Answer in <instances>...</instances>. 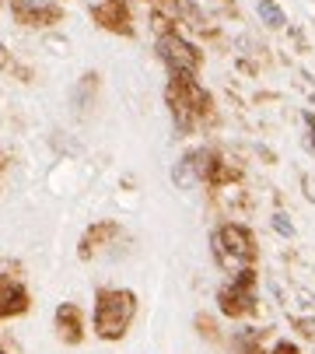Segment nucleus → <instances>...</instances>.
Here are the masks:
<instances>
[{
	"label": "nucleus",
	"instance_id": "nucleus-1",
	"mask_svg": "<svg viewBox=\"0 0 315 354\" xmlns=\"http://www.w3.org/2000/svg\"><path fill=\"white\" fill-rule=\"evenodd\" d=\"M137 301L130 291H102L98 295V306H95V330L105 340H116L126 333L130 319H133Z\"/></svg>",
	"mask_w": 315,
	"mask_h": 354
},
{
	"label": "nucleus",
	"instance_id": "nucleus-2",
	"mask_svg": "<svg viewBox=\"0 0 315 354\" xmlns=\"http://www.w3.org/2000/svg\"><path fill=\"white\" fill-rule=\"evenodd\" d=\"M218 252H221V260L225 263H235V260H249V235L238 232V228H225L218 235Z\"/></svg>",
	"mask_w": 315,
	"mask_h": 354
},
{
	"label": "nucleus",
	"instance_id": "nucleus-3",
	"mask_svg": "<svg viewBox=\"0 0 315 354\" xmlns=\"http://www.w3.org/2000/svg\"><path fill=\"white\" fill-rule=\"evenodd\" d=\"M25 306H28L25 288L8 281V277H0V316H18V313H25Z\"/></svg>",
	"mask_w": 315,
	"mask_h": 354
},
{
	"label": "nucleus",
	"instance_id": "nucleus-4",
	"mask_svg": "<svg viewBox=\"0 0 315 354\" xmlns=\"http://www.w3.org/2000/svg\"><path fill=\"white\" fill-rule=\"evenodd\" d=\"M95 18H98L105 28L130 32V25H126V8L120 4V0H105V4H98V8H95Z\"/></svg>",
	"mask_w": 315,
	"mask_h": 354
},
{
	"label": "nucleus",
	"instance_id": "nucleus-5",
	"mask_svg": "<svg viewBox=\"0 0 315 354\" xmlns=\"http://www.w3.org/2000/svg\"><path fill=\"white\" fill-rule=\"evenodd\" d=\"M57 323H60V333H67V340H81V313L74 306H64L57 313Z\"/></svg>",
	"mask_w": 315,
	"mask_h": 354
},
{
	"label": "nucleus",
	"instance_id": "nucleus-6",
	"mask_svg": "<svg viewBox=\"0 0 315 354\" xmlns=\"http://www.w3.org/2000/svg\"><path fill=\"white\" fill-rule=\"evenodd\" d=\"M25 8H35V11H42V8H49V0H18V11H25Z\"/></svg>",
	"mask_w": 315,
	"mask_h": 354
},
{
	"label": "nucleus",
	"instance_id": "nucleus-7",
	"mask_svg": "<svg viewBox=\"0 0 315 354\" xmlns=\"http://www.w3.org/2000/svg\"><path fill=\"white\" fill-rule=\"evenodd\" d=\"M0 64H4V53H0Z\"/></svg>",
	"mask_w": 315,
	"mask_h": 354
}]
</instances>
